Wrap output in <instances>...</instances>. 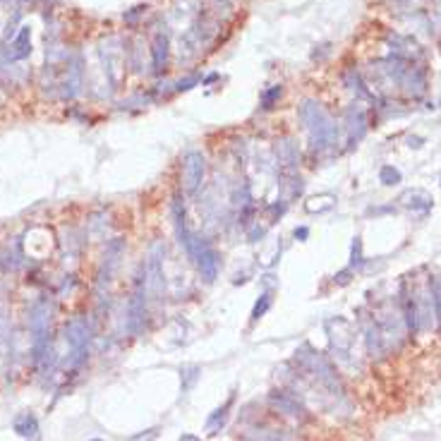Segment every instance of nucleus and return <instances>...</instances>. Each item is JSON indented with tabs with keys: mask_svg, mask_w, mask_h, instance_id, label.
Listing matches in <instances>:
<instances>
[{
	"mask_svg": "<svg viewBox=\"0 0 441 441\" xmlns=\"http://www.w3.org/2000/svg\"><path fill=\"white\" fill-rule=\"evenodd\" d=\"M300 120H303L307 135H310V144L315 149V154L328 152L338 144V125L331 115L326 113V108L319 101L307 99L300 106Z\"/></svg>",
	"mask_w": 441,
	"mask_h": 441,
	"instance_id": "1",
	"label": "nucleus"
},
{
	"mask_svg": "<svg viewBox=\"0 0 441 441\" xmlns=\"http://www.w3.org/2000/svg\"><path fill=\"white\" fill-rule=\"evenodd\" d=\"M51 319H53V307L46 300L34 303L29 312V333H31V357H34L36 367L48 365V355H51Z\"/></svg>",
	"mask_w": 441,
	"mask_h": 441,
	"instance_id": "2",
	"label": "nucleus"
},
{
	"mask_svg": "<svg viewBox=\"0 0 441 441\" xmlns=\"http://www.w3.org/2000/svg\"><path fill=\"white\" fill-rule=\"evenodd\" d=\"M295 362H298L307 374H312L319 386L331 391L333 396H343V386H340V382L336 377V370H333L317 350H312L310 345H303L300 350H295Z\"/></svg>",
	"mask_w": 441,
	"mask_h": 441,
	"instance_id": "3",
	"label": "nucleus"
},
{
	"mask_svg": "<svg viewBox=\"0 0 441 441\" xmlns=\"http://www.w3.org/2000/svg\"><path fill=\"white\" fill-rule=\"evenodd\" d=\"M164 254H166V245L164 243H154L149 247V256H147V264L142 269V278H144V288H147V295L152 298H161L166 288L164 281Z\"/></svg>",
	"mask_w": 441,
	"mask_h": 441,
	"instance_id": "4",
	"label": "nucleus"
},
{
	"mask_svg": "<svg viewBox=\"0 0 441 441\" xmlns=\"http://www.w3.org/2000/svg\"><path fill=\"white\" fill-rule=\"evenodd\" d=\"M89 340L92 328L85 319H72L65 326V343L70 345V367H80L89 357Z\"/></svg>",
	"mask_w": 441,
	"mask_h": 441,
	"instance_id": "5",
	"label": "nucleus"
},
{
	"mask_svg": "<svg viewBox=\"0 0 441 441\" xmlns=\"http://www.w3.org/2000/svg\"><path fill=\"white\" fill-rule=\"evenodd\" d=\"M206 175V159L202 152H187L182 156V192L197 194Z\"/></svg>",
	"mask_w": 441,
	"mask_h": 441,
	"instance_id": "6",
	"label": "nucleus"
},
{
	"mask_svg": "<svg viewBox=\"0 0 441 441\" xmlns=\"http://www.w3.org/2000/svg\"><path fill=\"white\" fill-rule=\"evenodd\" d=\"M144 321H147V288H144V278L139 276L135 293H132L130 303H127V331L132 336L142 333Z\"/></svg>",
	"mask_w": 441,
	"mask_h": 441,
	"instance_id": "7",
	"label": "nucleus"
},
{
	"mask_svg": "<svg viewBox=\"0 0 441 441\" xmlns=\"http://www.w3.org/2000/svg\"><path fill=\"white\" fill-rule=\"evenodd\" d=\"M326 333H328L331 350L338 357H345L350 353V348H353V326H350L348 319H343V317H333V319H328Z\"/></svg>",
	"mask_w": 441,
	"mask_h": 441,
	"instance_id": "8",
	"label": "nucleus"
},
{
	"mask_svg": "<svg viewBox=\"0 0 441 441\" xmlns=\"http://www.w3.org/2000/svg\"><path fill=\"white\" fill-rule=\"evenodd\" d=\"M192 264L197 266L199 276L204 278V283H214L216 276H219V252L209 245V240L202 245V250L197 252V256L192 259Z\"/></svg>",
	"mask_w": 441,
	"mask_h": 441,
	"instance_id": "9",
	"label": "nucleus"
},
{
	"mask_svg": "<svg viewBox=\"0 0 441 441\" xmlns=\"http://www.w3.org/2000/svg\"><path fill=\"white\" fill-rule=\"evenodd\" d=\"M122 252H125V243H122V240H113V243H108L106 254H103V269H101V273H99V288L101 290H103V286H108L110 278H113V273L120 264Z\"/></svg>",
	"mask_w": 441,
	"mask_h": 441,
	"instance_id": "10",
	"label": "nucleus"
},
{
	"mask_svg": "<svg viewBox=\"0 0 441 441\" xmlns=\"http://www.w3.org/2000/svg\"><path fill=\"white\" fill-rule=\"evenodd\" d=\"M345 130H348L350 144L360 142L367 132V110L360 103H353L345 108Z\"/></svg>",
	"mask_w": 441,
	"mask_h": 441,
	"instance_id": "11",
	"label": "nucleus"
},
{
	"mask_svg": "<svg viewBox=\"0 0 441 441\" xmlns=\"http://www.w3.org/2000/svg\"><path fill=\"white\" fill-rule=\"evenodd\" d=\"M269 403H271V407H276L278 412L293 417V420H300V422L307 420V410L298 403V398L288 396L286 391H273V393L269 396Z\"/></svg>",
	"mask_w": 441,
	"mask_h": 441,
	"instance_id": "12",
	"label": "nucleus"
},
{
	"mask_svg": "<svg viewBox=\"0 0 441 441\" xmlns=\"http://www.w3.org/2000/svg\"><path fill=\"white\" fill-rule=\"evenodd\" d=\"M398 202L405 209H410L412 216H427L432 211V194L424 192V189H405L398 197Z\"/></svg>",
	"mask_w": 441,
	"mask_h": 441,
	"instance_id": "13",
	"label": "nucleus"
},
{
	"mask_svg": "<svg viewBox=\"0 0 441 441\" xmlns=\"http://www.w3.org/2000/svg\"><path fill=\"white\" fill-rule=\"evenodd\" d=\"M400 87L410 94L412 99H420L424 92H427V72L420 65H407L403 72V80H400Z\"/></svg>",
	"mask_w": 441,
	"mask_h": 441,
	"instance_id": "14",
	"label": "nucleus"
},
{
	"mask_svg": "<svg viewBox=\"0 0 441 441\" xmlns=\"http://www.w3.org/2000/svg\"><path fill=\"white\" fill-rule=\"evenodd\" d=\"M29 53H31V29L29 27H22L20 34L13 38V43H10L8 58L10 60H24Z\"/></svg>",
	"mask_w": 441,
	"mask_h": 441,
	"instance_id": "15",
	"label": "nucleus"
},
{
	"mask_svg": "<svg viewBox=\"0 0 441 441\" xmlns=\"http://www.w3.org/2000/svg\"><path fill=\"white\" fill-rule=\"evenodd\" d=\"M276 156L286 168H298L300 166V149L298 144H295V139L290 137L281 139V142L276 144Z\"/></svg>",
	"mask_w": 441,
	"mask_h": 441,
	"instance_id": "16",
	"label": "nucleus"
},
{
	"mask_svg": "<svg viewBox=\"0 0 441 441\" xmlns=\"http://www.w3.org/2000/svg\"><path fill=\"white\" fill-rule=\"evenodd\" d=\"M101 53H103V63H106V75H108V80L113 82V85H118L120 82V72H122V55H120V48H108L103 43V48H101Z\"/></svg>",
	"mask_w": 441,
	"mask_h": 441,
	"instance_id": "17",
	"label": "nucleus"
},
{
	"mask_svg": "<svg viewBox=\"0 0 441 441\" xmlns=\"http://www.w3.org/2000/svg\"><path fill=\"white\" fill-rule=\"evenodd\" d=\"M152 60H154V70H164L166 63H168V36L164 31H156L154 34Z\"/></svg>",
	"mask_w": 441,
	"mask_h": 441,
	"instance_id": "18",
	"label": "nucleus"
},
{
	"mask_svg": "<svg viewBox=\"0 0 441 441\" xmlns=\"http://www.w3.org/2000/svg\"><path fill=\"white\" fill-rule=\"evenodd\" d=\"M233 403H236V393H231V398H228L226 403H223L221 407H216V410L211 412L209 420H206V432H209V434H219L221 432V427L228 420V412H231Z\"/></svg>",
	"mask_w": 441,
	"mask_h": 441,
	"instance_id": "19",
	"label": "nucleus"
},
{
	"mask_svg": "<svg viewBox=\"0 0 441 441\" xmlns=\"http://www.w3.org/2000/svg\"><path fill=\"white\" fill-rule=\"evenodd\" d=\"M333 206H336V194H315V197H310L305 202V209L307 214H326V211H331Z\"/></svg>",
	"mask_w": 441,
	"mask_h": 441,
	"instance_id": "20",
	"label": "nucleus"
},
{
	"mask_svg": "<svg viewBox=\"0 0 441 441\" xmlns=\"http://www.w3.org/2000/svg\"><path fill=\"white\" fill-rule=\"evenodd\" d=\"M13 427H15V432H17L20 437L34 439L36 432H38V420H36L34 415H31V412H22V415L15 417Z\"/></svg>",
	"mask_w": 441,
	"mask_h": 441,
	"instance_id": "21",
	"label": "nucleus"
},
{
	"mask_svg": "<svg viewBox=\"0 0 441 441\" xmlns=\"http://www.w3.org/2000/svg\"><path fill=\"white\" fill-rule=\"evenodd\" d=\"M180 379H182V393H189V391L197 386L199 379H202V370L197 365H185L180 370Z\"/></svg>",
	"mask_w": 441,
	"mask_h": 441,
	"instance_id": "22",
	"label": "nucleus"
},
{
	"mask_svg": "<svg viewBox=\"0 0 441 441\" xmlns=\"http://www.w3.org/2000/svg\"><path fill=\"white\" fill-rule=\"evenodd\" d=\"M273 305V298H271V290H266V293H261V298L254 303V310H252V321L261 319V317L266 315V312L271 310Z\"/></svg>",
	"mask_w": 441,
	"mask_h": 441,
	"instance_id": "23",
	"label": "nucleus"
},
{
	"mask_svg": "<svg viewBox=\"0 0 441 441\" xmlns=\"http://www.w3.org/2000/svg\"><path fill=\"white\" fill-rule=\"evenodd\" d=\"M283 189L288 187V192L283 194V202H290V199H295L298 197L300 192H303V180H300V178H295V175H290V178H286V180H283V185H281Z\"/></svg>",
	"mask_w": 441,
	"mask_h": 441,
	"instance_id": "24",
	"label": "nucleus"
},
{
	"mask_svg": "<svg viewBox=\"0 0 441 441\" xmlns=\"http://www.w3.org/2000/svg\"><path fill=\"white\" fill-rule=\"evenodd\" d=\"M379 180H382L384 185H398L400 171L393 168V166H382V171H379Z\"/></svg>",
	"mask_w": 441,
	"mask_h": 441,
	"instance_id": "25",
	"label": "nucleus"
},
{
	"mask_svg": "<svg viewBox=\"0 0 441 441\" xmlns=\"http://www.w3.org/2000/svg\"><path fill=\"white\" fill-rule=\"evenodd\" d=\"M281 94H283V87L281 85H276V87H271V89H266L264 94H261V108H273V103L281 99Z\"/></svg>",
	"mask_w": 441,
	"mask_h": 441,
	"instance_id": "26",
	"label": "nucleus"
},
{
	"mask_svg": "<svg viewBox=\"0 0 441 441\" xmlns=\"http://www.w3.org/2000/svg\"><path fill=\"white\" fill-rule=\"evenodd\" d=\"M365 264V259H362V240L360 238H355L353 240V259H350V266L348 269L353 271V269H360V266Z\"/></svg>",
	"mask_w": 441,
	"mask_h": 441,
	"instance_id": "27",
	"label": "nucleus"
},
{
	"mask_svg": "<svg viewBox=\"0 0 441 441\" xmlns=\"http://www.w3.org/2000/svg\"><path fill=\"white\" fill-rule=\"evenodd\" d=\"M432 293H434V307H437V319L441 321V276L432 278Z\"/></svg>",
	"mask_w": 441,
	"mask_h": 441,
	"instance_id": "28",
	"label": "nucleus"
},
{
	"mask_svg": "<svg viewBox=\"0 0 441 441\" xmlns=\"http://www.w3.org/2000/svg\"><path fill=\"white\" fill-rule=\"evenodd\" d=\"M278 254H281V243H273V250L266 256H261V264L266 266V269H271L273 264H276V259H278Z\"/></svg>",
	"mask_w": 441,
	"mask_h": 441,
	"instance_id": "29",
	"label": "nucleus"
},
{
	"mask_svg": "<svg viewBox=\"0 0 441 441\" xmlns=\"http://www.w3.org/2000/svg\"><path fill=\"white\" fill-rule=\"evenodd\" d=\"M199 82H202V77H199V75H189V77H185V80L178 82L175 92H187V89H192L194 85H199Z\"/></svg>",
	"mask_w": 441,
	"mask_h": 441,
	"instance_id": "30",
	"label": "nucleus"
},
{
	"mask_svg": "<svg viewBox=\"0 0 441 441\" xmlns=\"http://www.w3.org/2000/svg\"><path fill=\"white\" fill-rule=\"evenodd\" d=\"M156 439H159V429H147L142 434H135L130 441H156Z\"/></svg>",
	"mask_w": 441,
	"mask_h": 441,
	"instance_id": "31",
	"label": "nucleus"
},
{
	"mask_svg": "<svg viewBox=\"0 0 441 441\" xmlns=\"http://www.w3.org/2000/svg\"><path fill=\"white\" fill-rule=\"evenodd\" d=\"M293 236L298 238V240H307V238H310V228H307V226H300V228H295V233H293Z\"/></svg>",
	"mask_w": 441,
	"mask_h": 441,
	"instance_id": "32",
	"label": "nucleus"
},
{
	"mask_svg": "<svg viewBox=\"0 0 441 441\" xmlns=\"http://www.w3.org/2000/svg\"><path fill=\"white\" fill-rule=\"evenodd\" d=\"M180 441H202V439H197V437H194V434H182Z\"/></svg>",
	"mask_w": 441,
	"mask_h": 441,
	"instance_id": "33",
	"label": "nucleus"
},
{
	"mask_svg": "<svg viewBox=\"0 0 441 441\" xmlns=\"http://www.w3.org/2000/svg\"><path fill=\"white\" fill-rule=\"evenodd\" d=\"M216 3H219V5H221V3L226 5V3H231V0H216Z\"/></svg>",
	"mask_w": 441,
	"mask_h": 441,
	"instance_id": "34",
	"label": "nucleus"
},
{
	"mask_svg": "<svg viewBox=\"0 0 441 441\" xmlns=\"http://www.w3.org/2000/svg\"><path fill=\"white\" fill-rule=\"evenodd\" d=\"M17 3H22V5H24V3H29V0H17Z\"/></svg>",
	"mask_w": 441,
	"mask_h": 441,
	"instance_id": "35",
	"label": "nucleus"
},
{
	"mask_svg": "<svg viewBox=\"0 0 441 441\" xmlns=\"http://www.w3.org/2000/svg\"><path fill=\"white\" fill-rule=\"evenodd\" d=\"M92 441H101V439H92Z\"/></svg>",
	"mask_w": 441,
	"mask_h": 441,
	"instance_id": "36",
	"label": "nucleus"
}]
</instances>
